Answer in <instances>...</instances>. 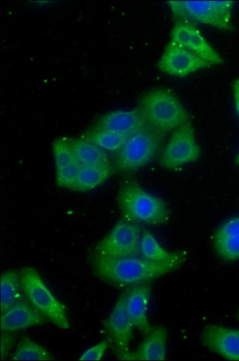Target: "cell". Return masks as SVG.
Returning <instances> with one entry per match:
<instances>
[{"label":"cell","mask_w":239,"mask_h":361,"mask_svg":"<svg viewBox=\"0 0 239 361\" xmlns=\"http://www.w3.org/2000/svg\"><path fill=\"white\" fill-rule=\"evenodd\" d=\"M124 303L127 313L134 324L143 335H147L153 326L148 319L152 286L150 283L129 287L124 291Z\"/></svg>","instance_id":"obj_13"},{"label":"cell","mask_w":239,"mask_h":361,"mask_svg":"<svg viewBox=\"0 0 239 361\" xmlns=\"http://www.w3.org/2000/svg\"><path fill=\"white\" fill-rule=\"evenodd\" d=\"M19 271L25 299L56 326L70 329L65 305L48 288L38 271L30 266L24 267Z\"/></svg>","instance_id":"obj_4"},{"label":"cell","mask_w":239,"mask_h":361,"mask_svg":"<svg viewBox=\"0 0 239 361\" xmlns=\"http://www.w3.org/2000/svg\"><path fill=\"white\" fill-rule=\"evenodd\" d=\"M169 333L164 326H153L138 348L127 360H164L167 355Z\"/></svg>","instance_id":"obj_17"},{"label":"cell","mask_w":239,"mask_h":361,"mask_svg":"<svg viewBox=\"0 0 239 361\" xmlns=\"http://www.w3.org/2000/svg\"><path fill=\"white\" fill-rule=\"evenodd\" d=\"M164 135L146 125L127 137L117 153L116 166L124 173L136 171L149 164L159 149Z\"/></svg>","instance_id":"obj_6"},{"label":"cell","mask_w":239,"mask_h":361,"mask_svg":"<svg viewBox=\"0 0 239 361\" xmlns=\"http://www.w3.org/2000/svg\"><path fill=\"white\" fill-rule=\"evenodd\" d=\"M107 331L119 360H127L131 353L130 343L135 327L125 308L123 292L114 308L111 310L105 324Z\"/></svg>","instance_id":"obj_9"},{"label":"cell","mask_w":239,"mask_h":361,"mask_svg":"<svg viewBox=\"0 0 239 361\" xmlns=\"http://www.w3.org/2000/svg\"><path fill=\"white\" fill-rule=\"evenodd\" d=\"M200 338L212 352L225 359L239 361V328L209 324L202 329Z\"/></svg>","instance_id":"obj_12"},{"label":"cell","mask_w":239,"mask_h":361,"mask_svg":"<svg viewBox=\"0 0 239 361\" xmlns=\"http://www.w3.org/2000/svg\"><path fill=\"white\" fill-rule=\"evenodd\" d=\"M214 245L221 259L226 261L239 259V216L228 219L217 229Z\"/></svg>","instance_id":"obj_18"},{"label":"cell","mask_w":239,"mask_h":361,"mask_svg":"<svg viewBox=\"0 0 239 361\" xmlns=\"http://www.w3.org/2000/svg\"><path fill=\"white\" fill-rule=\"evenodd\" d=\"M82 137L105 152L118 153L124 145L129 136L91 128L84 133Z\"/></svg>","instance_id":"obj_23"},{"label":"cell","mask_w":239,"mask_h":361,"mask_svg":"<svg viewBox=\"0 0 239 361\" xmlns=\"http://www.w3.org/2000/svg\"><path fill=\"white\" fill-rule=\"evenodd\" d=\"M235 162L238 165H239V152L236 157Z\"/></svg>","instance_id":"obj_28"},{"label":"cell","mask_w":239,"mask_h":361,"mask_svg":"<svg viewBox=\"0 0 239 361\" xmlns=\"http://www.w3.org/2000/svg\"><path fill=\"white\" fill-rule=\"evenodd\" d=\"M15 337L13 333H3L1 335V357L6 360L13 345L15 343Z\"/></svg>","instance_id":"obj_26"},{"label":"cell","mask_w":239,"mask_h":361,"mask_svg":"<svg viewBox=\"0 0 239 361\" xmlns=\"http://www.w3.org/2000/svg\"><path fill=\"white\" fill-rule=\"evenodd\" d=\"M146 125L145 120L136 109L110 112L96 122L92 128L129 136Z\"/></svg>","instance_id":"obj_16"},{"label":"cell","mask_w":239,"mask_h":361,"mask_svg":"<svg viewBox=\"0 0 239 361\" xmlns=\"http://www.w3.org/2000/svg\"><path fill=\"white\" fill-rule=\"evenodd\" d=\"M69 140L75 158L82 166L110 164L107 152L89 140L82 137L70 138Z\"/></svg>","instance_id":"obj_20"},{"label":"cell","mask_w":239,"mask_h":361,"mask_svg":"<svg viewBox=\"0 0 239 361\" xmlns=\"http://www.w3.org/2000/svg\"><path fill=\"white\" fill-rule=\"evenodd\" d=\"M11 360H54L56 358L41 345L29 337H23L18 345Z\"/></svg>","instance_id":"obj_24"},{"label":"cell","mask_w":239,"mask_h":361,"mask_svg":"<svg viewBox=\"0 0 239 361\" xmlns=\"http://www.w3.org/2000/svg\"><path fill=\"white\" fill-rule=\"evenodd\" d=\"M112 174L113 168L111 164L82 166L79 168L72 190L82 192L93 190L103 185Z\"/></svg>","instance_id":"obj_19"},{"label":"cell","mask_w":239,"mask_h":361,"mask_svg":"<svg viewBox=\"0 0 239 361\" xmlns=\"http://www.w3.org/2000/svg\"><path fill=\"white\" fill-rule=\"evenodd\" d=\"M150 128L164 135L189 121L186 108L173 92L155 89L145 94L137 108Z\"/></svg>","instance_id":"obj_3"},{"label":"cell","mask_w":239,"mask_h":361,"mask_svg":"<svg viewBox=\"0 0 239 361\" xmlns=\"http://www.w3.org/2000/svg\"><path fill=\"white\" fill-rule=\"evenodd\" d=\"M233 94L236 113L239 118V78L233 83Z\"/></svg>","instance_id":"obj_27"},{"label":"cell","mask_w":239,"mask_h":361,"mask_svg":"<svg viewBox=\"0 0 239 361\" xmlns=\"http://www.w3.org/2000/svg\"><path fill=\"white\" fill-rule=\"evenodd\" d=\"M176 22L202 23L221 30L232 28L233 1L167 2Z\"/></svg>","instance_id":"obj_5"},{"label":"cell","mask_w":239,"mask_h":361,"mask_svg":"<svg viewBox=\"0 0 239 361\" xmlns=\"http://www.w3.org/2000/svg\"><path fill=\"white\" fill-rule=\"evenodd\" d=\"M24 299L20 271H6L1 276V313Z\"/></svg>","instance_id":"obj_21"},{"label":"cell","mask_w":239,"mask_h":361,"mask_svg":"<svg viewBox=\"0 0 239 361\" xmlns=\"http://www.w3.org/2000/svg\"><path fill=\"white\" fill-rule=\"evenodd\" d=\"M170 42L183 47L185 49L209 62L212 66H220L225 63L224 59L207 41L194 24L175 22L171 31Z\"/></svg>","instance_id":"obj_10"},{"label":"cell","mask_w":239,"mask_h":361,"mask_svg":"<svg viewBox=\"0 0 239 361\" xmlns=\"http://www.w3.org/2000/svg\"><path fill=\"white\" fill-rule=\"evenodd\" d=\"M236 318L239 321V310L236 312Z\"/></svg>","instance_id":"obj_29"},{"label":"cell","mask_w":239,"mask_h":361,"mask_svg":"<svg viewBox=\"0 0 239 361\" xmlns=\"http://www.w3.org/2000/svg\"><path fill=\"white\" fill-rule=\"evenodd\" d=\"M212 66L209 62L183 47L169 42L157 63L161 72L177 77H184L199 70Z\"/></svg>","instance_id":"obj_11"},{"label":"cell","mask_w":239,"mask_h":361,"mask_svg":"<svg viewBox=\"0 0 239 361\" xmlns=\"http://www.w3.org/2000/svg\"><path fill=\"white\" fill-rule=\"evenodd\" d=\"M110 341L104 340L93 347L87 350L79 360H101L105 355L108 348H109Z\"/></svg>","instance_id":"obj_25"},{"label":"cell","mask_w":239,"mask_h":361,"mask_svg":"<svg viewBox=\"0 0 239 361\" xmlns=\"http://www.w3.org/2000/svg\"><path fill=\"white\" fill-rule=\"evenodd\" d=\"M56 169V183L60 188H72L77 180L81 165L77 162L69 138H58L53 144Z\"/></svg>","instance_id":"obj_14"},{"label":"cell","mask_w":239,"mask_h":361,"mask_svg":"<svg viewBox=\"0 0 239 361\" xmlns=\"http://www.w3.org/2000/svg\"><path fill=\"white\" fill-rule=\"evenodd\" d=\"M141 233L140 224L122 218L95 246L93 255L105 259L138 257Z\"/></svg>","instance_id":"obj_7"},{"label":"cell","mask_w":239,"mask_h":361,"mask_svg":"<svg viewBox=\"0 0 239 361\" xmlns=\"http://www.w3.org/2000/svg\"><path fill=\"white\" fill-rule=\"evenodd\" d=\"M200 148L197 142L195 129L190 121L172 133L161 159L162 166L174 169L197 161Z\"/></svg>","instance_id":"obj_8"},{"label":"cell","mask_w":239,"mask_h":361,"mask_svg":"<svg viewBox=\"0 0 239 361\" xmlns=\"http://www.w3.org/2000/svg\"><path fill=\"white\" fill-rule=\"evenodd\" d=\"M186 251L168 262H153L141 257L105 259L93 256V273L101 279L118 286L132 287L150 281L177 270L187 257Z\"/></svg>","instance_id":"obj_1"},{"label":"cell","mask_w":239,"mask_h":361,"mask_svg":"<svg viewBox=\"0 0 239 361\" xmlns=\"http://www.w3.org/2000/svg\"><path fill=\"white\" fill-rule=\"evenodd\" d=\"M122 218L138 224L161 226L166 224L170 214L167 203L131 179L121 183L117 195Z\"/></svg>","instance_id":"obj_2"},{"label":"cell","mask_w":239,"mask_h":361,"mask_svg":"<svg viewBox=\"0 0 239 361\" xmlns=\"http://www.w3.org/2000/svg\"><path fill=\"white\" fill-rule=\"evenodd\" d=\"M46 318L24 298L1 313L2 333H15L46 324Z\"/></svg>","instance_id":"obj_15"},{"label":"cell","mask_w":239,"mask_h":361,"mask_svg":"<svg viewBox=\"0 0 239 361\" xmlns=\"http://www.w3.org/2000/svg\"><path fill=\"white\" fill-rule=\"evenodd\" d=\"M183 253L169 252L158 243L154 235L142 229L140 242V257L153 262H168L180 257Z\"/></svg>","instance_id":"obj_22"}]
</instances>
